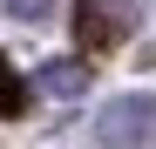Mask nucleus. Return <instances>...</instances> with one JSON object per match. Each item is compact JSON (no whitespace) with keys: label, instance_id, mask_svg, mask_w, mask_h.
<instances>
[{"label":"nucleus","instance_id":"obj_2","mask_svg":"<svg viewBox=\"0 0 156 149\" xmlns=\"http://www.w3.org/2000/svg\"><path fill=\"white\" fill-rule=\"evenodd\" d=\"M136 27V0H75V34L82 47H122Z\"/></svg>","mask_w":156,"mask_h":149},{"label":"nucleus","instance_id":"obj_3","mask_svg":"<svg viewBox=\"0 0 156 149\" xmlns=\"http://www.w3.org/2000/svg\"><path fill=\"white\" fill-rule=\"evenodd\" d=\"M34 88H48L55 102H75V95L88 88V61H48V68L34 74Z\"/></svg>","mask_w":156,"mask_h":149},{"label":"nucleus","instance_id":"obj_1","mask_svg":"<svg viewBox=\"0 0 156 149\" xmlns=\"http://www.w3.org/2000/svg\"><path fill=\"white\" fill-rule=\"evenodd\" d=\"M95 142L102 149H143V142H156V95H115V102H102Z\"/></svg>","mask_w":156,"mask_h":149},{"label":"nucleus","instance_id":"obj_5","mask_svg":"<svg viewBox=\"0 0 156 149\" xmlns=\"http://www.w3.org/2000/svg\"><path fill=\"white\" fill-rule=\"evenodd\" d=\"M7 14H14V20H48L55 0H7Z\"/></svg>","mask_w":156,"mask_h":149},{"label":"nucleus","instance_id":"obj_4","mask_svg":"<svg viewBox=\"0 0 156 149\" xmlns=\"http://www.w3.org/2000/svg\"><path fill=\"white\" fill-rule=\"evenodd\" d=\"M27 109V81L7 68V54H0V115H20Z\"/></svg>","mask_w":156,"mask_h":149}]
</instances>
